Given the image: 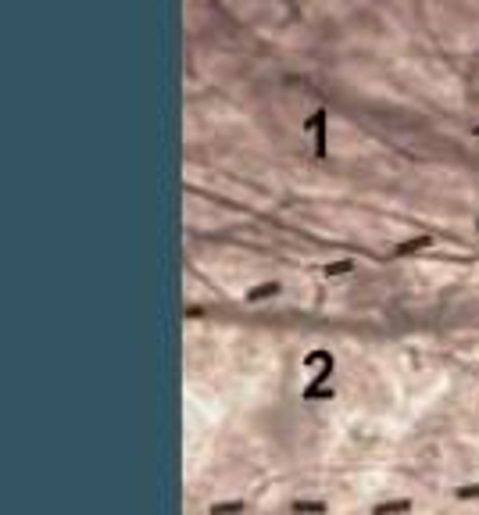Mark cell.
Instances as JSON below:
<instances>
[{
  "label": "cell",
  "instance_id": "cell-1",
  "mask_svg": "<svg viewBox=\"0 0 479 515\" xmlns=\"http://www.w3.org/2000/svg\"><path fill=\"white\" fill-rule=\"evenodd\" d=\"M425 247H430V237H415V240H404L394 254H397V258H404V254H415V251H425Z\"/></svg>",
  "mask_w": 479,
  "mask_h": 515
},
{
  "label": "cell",
  "instance_id": "cell-2",
  "mask_svg": "<svg viewBox=\"0 0 479 515\" xmlns=\"http://www.w3.org/2000/svg\"><path fill=\"white\" fill-rule=\"evenodd\" d=\"M408 508H411V501H394V504H380L376 515H394V511H408Z\"/></svg>",
  "mask_w": 479,
  "mask_h": 515
},
{
  "label": "cell",
  "instance_id": "cell-3",
  "mask_svg": "<svg viewBox=\"0 0 479 515\" xmlns=\"http://www.w3.org/2000/svg\"><path fill=\"white\" fill-rule=\"evenodd\" d=\"M276 290H279V286H276V283H265V286H261V290H250V294H247V301H261V297H272Z\"/></svg>",
  "mask_w": 479,
  "mask_h": 515
},
{
  "label": "cell",
  "instance_id": "cell-4",
  "mask_svg": "<svg viewBox=\"0 0 479 515\" xmlns=\"http://www.w3.org/2000/svg\"><path fill=\"white\" fill-rule=\"evenodd\" d=\"M458 501H472V497H479V483H468V487H458V494H454Z\"/></svg>",
  "mask_w": 479,
  "mask_h": 515
},
{
  "label": "cell",
  "instance_id": "cell-5",
  "mask_svg": "<svg viewBox=\"0 0 479 515\" xmlns=\"http://www.w3.org/2000/svg\"><path fill=\"white\" fill-rule=\"evenodd\" d=\"M293 508H297V511H326V504H322V501H297Z\"/></svg>",
  "mask_w": 479,
  "mask_h": 515
},
{
  "label": "cell",
  "instance_id": "cell-6",
  "mask_svg": "<svg viewBox=\"0 0 479 515\" xmlns=\"http://www.w3.org/2000/svg\"><path fill=\"white\" fill-rule=\"evenodd\" d=\"M243 508V501H233V504H215L211 508V515H222V511H240Z\"/></svg>",
  "mask_w": 479,
  "mask_h": 515
},
{
  "label": "cell",
  "instance_id": "cell-7",
  "mask_svg": "<svg viewBox=\"0 0 479 515\" xmlns=\"http://www.w3.org/2000/svg\"><path fill=\"white\" fill-rule=\"evenodd\" d=\"M347 268H351V261H340V265H329L326 272H347Z\"/></svg>",
  "mask_w": 479,
  "mask_h": 515
},
{
  "label": "cell",
  "instance_id": "cell-8",
  "mask_svg": "<svg viewBox=\"0 0 479 515\" xmlns=\"http://www.w3.org/2000/svg\"><path fill=\"white\" fill-rule=\"evenodd\" d=\"M475 136H479V126H475Z\"/></svg>",
  "mask_w": 479,
  "mask_h": 515
},
{
  "label": "cell",
  "instance_id": "cell-9",
  "mask_svg": "<svg viewBox=\"0 0 479 515\" xmlns=\"http://www.w3.org/2000/svg\"><path fill=\"white\" fill-rule=\"evenodd\" d=\"M475 229H479V222H475Z\"/></svg>",
  "mask_w": 479,
  "mask_h": 515
}]
</instances>
